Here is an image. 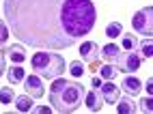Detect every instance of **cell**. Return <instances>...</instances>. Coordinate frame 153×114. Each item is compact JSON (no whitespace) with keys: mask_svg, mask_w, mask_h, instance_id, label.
<instances>
[{"mask_svg":"<svg viewBox=\"0 0 153 114\" xmlns=\"http://www.w3.org/2000/svg\"><path fill=\"white\" fill-rule=\"evenodd\" d=\"M121 45H123V50H127V52L138 50V39L134 35H121Z\"/></svg>","mask_w":153,"mask_h":114,"instance_id":"2e32d148","label":"cell"},{"mask_svg":"<svg viewBox=\"0 0 153 114\" xmlns=\"http://www.w3.org/2000/svg\"><path fill=\"white\" fill-rule=\"evenodd\" d=\"M117 63H119V71H123V73H134V71H138L140 69V65H142V56H138L134 50L131 52H123V54H119V58H117Z\"/></svg>","mask_w":153,"mask_h":114,"instance_id":"5b68a950","label":"cell"},{"mask_svg":"<svg viewBox=\"0 0 153 114\" xmlns=\"http://www.w3.org/2000/svg\"><path fill=\"white\" fill-rule=\"evenodd\" d=\"M131 26H134V30L138 35L151 37L153 35V9L145 7V9H140L138 13H134V17H131Z\"/></svg>","mask_w":153,"mask_h":114,"instance_id":"277c9868","label":"cell"},{"mask_svg":"<svg viewBox=\"0 0 153 114\" xmlns=\"http://www.w3.org/2000/svg\"><path fill=\"white\" fill-rule=\"evenodd\" d=\"M99 93H101V97H104V103H112V106H114L117 99L121 97V90H119L117 84H112V80H106V84L101 82Z\"/></svg>","mask_w":153,"mask_h":114,"instance_id":"52a82bcc","label":"cell"},{"mask_svg":"<svg viewBox=\"0 0 153 114\" xmlns=\"http://www.w3.org/2000/svg\"><path fill=\"white\" fill-rule=\"evenodd\" d=\"M91 86H93V88H99V86H101V78H97V76H95L93 80H91Z\"/></svg>","mask_w":153,"mask_h":114,"instance_id":"d4e9b609","label":"cell"},{"mask_svg":"<svg viewBox=\"0 0 153 114\" xmlns=\"http://www.w3.org/2000/svg\"><path fill=\"white\" fill-rule=\"evenodd\" d=\"M15 108L17 112H30L33 110V97L30 95H22V97H15Z\"/></svg>","mask_w":153,"mask_h":114,"instance_id":"5bb4252c","label":"cell"},{"mask_svg":"<svg viewBox=\"0 0 153 114\" xmlns=\"http://www.w3.org/2000/svg\"><path fill=\"white\" fill-rule=\"evenodd\" d=\"M147 93H149V95H153V80H151V78L147 80Z\"/></svg>","mask_w":153,"mask_h":114,"instance_id":"484cf974","label":"cell"},{"mask_svg":"<svg viewBox=\"0 0 153 114\" xmlns=\"http://www.w3.org/2000/svg\"><path fill=\"white\" fill-rule=\"evenodd\" d=\"M13 101H15V93L11 86L0 88V103H13Z\"/></svg>","mask_w":153,"mask_h":114,"instance_id":"d6986e66","label":"cell"},{"mask_svg":"<svg viewBox=\"0 0 153 114\" xmlns=\"http://www.w3.org/2000/svg\"><path fill=\"white\" fill-rule=\"evenodd\" d=\"M140 52H142V58H151L153 56V45H151V37H147L145 41H140L138 43Z\"/></svg>","mask_w":153,"mask_h":114,"instance_id":"ffe728a7","label":"cell"},{"mask_svg":"<svg viewBox=\"0 0 153 114\" xmlns=\"http://www.w3.org/2000/svg\"><path fill=\"white\" fill-rule=\"evenodd\" d=\"M114 108H117L119 114H134V112H138V106L129 97H119L117 103H114Z\"/></svg>","mask_w":153,"mask_h":114,"instance_id":"7c38bea8","label":"cell"},{"mask_svg":"<svg viewBox=\"0 0 153 114\" xmlns=\"http://www.w3.org/2000/svg\"><path fill=\"white\" fill-rule=\"evenodd\" d=\"M151 103H153V101H151L149 97H147V99H142V101H140V110H142V112H147V114H149V112L153 110V106H151Z\"/></svg>","mask_w":153,"mask_h":114,"instance_id":"603a6c76","label":"cell"},{"mask_svg":"<svg viewBox=\"0 0 153 114\" xmlns=\"http://www.w3.org/2000/svg\"><path fill=\"white\" fill-rule=\"evenodd\" d=\"M99 54H104L106 60H117L119 54H121V47L114 45V43H108V45H104V50H99Z\"/></svg>","mask_w":153,"mask_h":114,"instance_id":"9a60e30c","label":"cell"},{"mask_svg":"<svg viewBox=\"0 0 153 114\" xmlns=\"http://www.w3.org/2000/svg\"><path fill=\"white\" fill-rule=\"evenodd\" d=\"M121 35H123V26H121V22H110L108 28H106V37L117 39V37H121Z\"/></svg>","mask_w":153,"mask_h":114,"instance_id":"e0dca14e","label":"cell"},{"mask_svg":"<svg viewBox=\"0 0 153 114\" xmlns=\"http://www.w3.org/2000/svg\"><path fill=\"white\" fill-rule=\"evenodd\" d=\"M24 88H26L28 95H30V97H35V99L43 97V82H41V78H39L37 73L24 78Z\"/></svg>","mask_w":153,"mask_h":114,"instance_id":"8992f818","label":"cell"},{"mask_svg":"<svg viewBox=\"0 0 153 114\" xmlns=\"http://www.w3.org/2000/svg\"><path fill=\"white\" fill-rule=\"evenodd\" d=\"M80 58L84 60V63H95L99 58V45L95 41H86V43L80 45Z\"/></svg>","mask_w":153,"mask_h":114,"instance_id":"ba28073f","label":"cell"},{"mask_svg":"<svg viewBox=\"0 0 153 114\" xmlns=\"http://www.w3.org/2000/svg\"><path fill=\"white\" fill-rule=\"evenodd\" d=\"M69 73L74 78L84 76V63H82V60H74V63H69Z\"/></svg>","mask_w":153,"mask_h":114,"instance_id":"44dd1931","label":"cell"},{"mask_svg":"<svg viewBox=\"0 0 153 114\" xmlns=\"http://www.w3.org/2000/svg\"><path fill=\"white\" fill-rule=\"evenodd\" d=\"M7 78H9V82H11V84H19V82H24L26 73H24V69H22V65H13L11 69H9V73H7Z\"/></svg>","mask_w":153,"mask_h":114,"instance_id":"4fadbf2b","label":"cell"},{"mask_svg":"<svg viewBox=\"0 0 153 114\" xmlns=\"http://www.w3.org/2000/svg\"><path fill=\"white\" fill-rule=\"evenodd\" d=\"M4 69H7V54L2 52V47H0V76L4 73Z\"/></svg>","mask_w":153,"mask_h":114,"instance_id":"cb8c5ba5","label":"cell"},{"mask_svg":"<svg viewBox=\"0 0 153 114\" xmlns=\"http://www.w3.org/2000/svg\"><path fill=\"white\" fill-rule=\"evenodd\" d=\"M84 103H86V108L91 112H99L101 108H104V97H101L99 88H93V90L84 93Z\"/></svg>","mask_w":153,"mask_h":114,"instance_id":"9c48e42d","label":"cell"},{"mask_svg":"<svg viewBox=\"0 0 153 114\" xmlns=\"http://www.w3.org/2000/svg\"><path fill=\"white\" fill-rule=\"evenodd\" d=\"M7 41H9V26H7V22L0 19V47H2Z\"/></svg>","mask_w":153,"mask_h":114,"instance_id":"7402d4cb","label":"cell"},{"mask_svg":"<svg viewBox=\"0 0 153 114\" xmlns=\"http://www.w3.org/2000/svg\"><path fill=\"white\" fill-rule=\"evenodd\" d=\"M4 54H7L9 60H13L15 65H22L24 60H26V52H24V47H22V45H17V43H15V45H9Z\"/></svg>","mask_w":153,"mask_h":114,"instance_id":"8fae6325","label":"cell"},{"mask_svg":"<svg viewBox=\"0 0 153 114\" xmlns=\"http://www.w3.org/2000/svg\"><path fill=\"white\" fill-rule=\"evenodd\" d=\"M9 30L39 50H65L95 28L93 0H4Z\"/></svg>","mask_w":153,"mask_h":114,"instance_id":"6da1fadb","label":"cell"},{"mask_svg":"<svg viewBox=\"0 0 153 114\" xmlns=\"http://www.w3.org/2000/svg\"><path fill=\"white\" fill-rule=\"evenodd\" d=\"M121 88H123L127 95H138L140 88H142V84H140L138 78H134V76H125L123 80H121Z\"/></svg>","mask_w":153,"mask_h":114,"instance_id":"30bf717a","label":"cell"},{"mask_svg":"<svg viewBox=\"0 0 153 114\" xmlns=\"http://www.w3.org/2000/svg\"><path fill=\"white\" fill-rule=\"evenodd\" d=\"M35 112H39V114H48V112H50V108H45V106H39V108H35Z\"/></svg>","mask_w":153,"mask_h":114,"instance_id":"4316f807","label":"cell"},{"mask_svg":"<svg viewBox=\"0 0 153 114\" xmlns=\"http://www.w3.org/2000/svg\"><path fill=\"white\" fill-rule=\"evenodd\" d=\"M30 65H33L35 73L39 78L45 80H56L65 73V58L54 52H37V54L30 58Z\"/></svg>","mask_w":153,"mask_h":114,"instance_id":"3957f363","label":"cell"},{"mask_svg":"<svg viewBox=\"0 0 153 114\" xmlns=\"http://www.w3.org/2000/svg\"><path fill=\"white\" fill-rule=\"evenodd\" d=\"M84 86L80 82H69L63 78H56L50 88V103L56 112H76L84 103Z\"/></svg>","mask_w":153,"mask_h":114,"instance_id":"7a4b0ae2","label":"cell"},{"mask_svg":"<svg viewBox=\"0 0 153 114\" xmlns=\"http://www.w3.org/2000/svg\"><path fill=\"white\" fill-rule=\"evenodd\" d=\"M99 76H101V80H114L119 76V69L112 67V65H104L99 69Z\"/></svg>","mask_w":153,"mask_h":114,"instance_id":"ac0fdd59","label":"cell"}]
</instances>
